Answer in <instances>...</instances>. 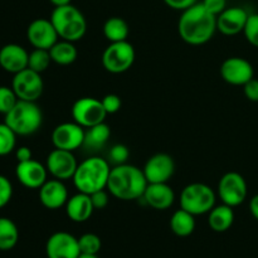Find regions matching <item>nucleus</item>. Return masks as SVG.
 I'll return each mask as SVG.
<instances>
[{
  "instance_id": "obj_1",
  "label": "nucleus",
  "mask_w": 258,
  "mask_h": 258,
  "mask_svg": "<svg viewBox=\"0 0 258 258\" xmlns=\"http://www.w3.org/2000/svg\"><path fill=\"white\" fill-rule=\"evenodd\" d=\"M178 32L181 39L188 44H206L217 32V17L209 13L202 3H197L181 13Z\"/></svg>"
},
{
  "instance_id": "obj_2",
  "label": "nucleus",
  "mask_w": 258,
  "mask_h": 258,
  "mask_svg": "<svg viewBox=\"0 0 258 258\" xmlns=\"http://www.w3.org/2000/svg\"><path fill=\"white\" fill-rule=\"evenodd\" d=\"M148 184L141 169L126 163L111 169L107 189L111 196L120 201H135L143 198Z\"/></svg>"
},
{
  "instance_id": "obj_3",
  "label": "nucleus",
  "mask_w": 258,
  "mask_h": 258,
  "mask_svg": "<svg viewBox=\"0 0 258 258\" xmlns=\"http://www.w3.org/2000/svg\"><path fill=\"white\" fill-rule=\"evenodd\" d=\"M110 173L108 160L100 156H91L78 164L72 180L78 191L92 194L97 190L107 189Z\"/></svg>"
},
{
  "instance_id": "obj_4",
  "label": "nucleus",
  "mask_w": 258,
  "mask_h": 258,
  "mask_svg": "<svg viewBox=\"0 0 258 258\" xmlns=\"http://www.w3.org/2000/svg\"><path fill=\"white\" fill-rule=\"evenodd\" d=\"M49 19L54 25L60 39L75 43L82 39L87 32V22L85 15L72 4L55 7Z\"/></svg>"
},
{
  "instance_id": "obj_5",
  "label": "nucleus",
  "mask_w": 258,
  "mask_h": 258,
  "mask_svg": "<svg viewBox=\"0 0 258 258\" xmlns=\"http://www.w3.org/2000/svg\"><path fill=\"white\" fill-rule=\"evenodd\" d=\"M5 123L17 135H33L43 123V113L37 102L19 100L5 115Z\"/></svg>"
},
{
  "instance_id": "obj_6",
  "label": "nucleus",
  "mask_w": 258,
  "mask_h": 258,
  "mask_svg": "<svg viewBox=\"0 0 258 258\" xmlns=\"http://www.w3.org/2000/svg\"><path fill=\"white\" fill-rule=\"evenodd\" d=\"M216 198V193L209 185L204 183H191L181 190L180 208L193 216H202L213 209Z\"/></svg>"
},
{
  "instance_id": "obj_7",
  "label": "nucleus",
  "mask_w": 258,
  "mask_h": 258,
  "mask_svg": "<svg viewBox=\"0 0 258 258\" xmlns=\"http://www.w3.org/2000/svg\"><path fill=\"white\" fill-rule=\"evenodd\" d=\"M135 57V48L127 40L110 43L102 53V66L107 72L120 75L133 67Z\"/></svg>"
},
{
  "instance_id": "obj_8",
  "label": "nucleus",
  "mask_w": 258,
  "mask_h": 258,
  "mask_svg": "<svg viewBox=\"0 0 258 258\" xmlns=\"http://www.w3.org/2000/svg\"><path fill=\"white\" fill-rule=\"evenodd\" d=\"M248 188L247 181L237 171H229L221 178L218 183V197L221 198L222 203L227 206L238 207L246 201Z\"/></svg>"
},
{
  "instance_id": "obj_9",
  "label": "nucleus",
  "mask_w": 258,
  "mask_h": 258,
  "mask_svg": "<svg viewBox=\"0 0 258 258\" xmlns=\"http://www.w3.org/2000/svg\"><path fill=\"white\" fill-rule=\"evenodd\" d=\"M107 116L101 100L95 97L78 98L72 106V117L75 122L85 128L105 122Z\"/></svg>"
},
{
  "instance_id": "obj_10",
  "label": "nucleus",
  "mask_w": 258,
  "mask_h": 258,
  "mask_svg": "<svg viewBox=\"0 0 258 258\" xmlns=\"http://www.w3.org/2000/svg\"><path fill=\"white\" fill-rule=\"evenodd\" d=\"M12 88L19 100L37 102L44 90V83H43L40 73L35 72L30 68H25V70L15 73L12 82Z\"/></svg>"
},
{
  "instance_id": "obj_11",
  "label": "nucleus",
  "mask_w": 258,
  "mask_h": 258,
  "mask_svg": "<svg viewBox=\"0 0 258 258\" xmlns=\"http://www.w3.org/2000/svg\"><path fill=\"white\" fill-rule=\"evenodd\" d=\"M85 127L77 122H63L54 127L52 133V144L55 149L75 151L82 148L85 143Z\"/></svg>"
},
{
  "instance_id": "obj_12",
  "label": "nucleus",
  "mask_w": 258,
  "mask_h": 258,
  "mask_svg": "<svg viewBox=\"0 0 258 258\" xmlns=\"http://www.w3.org/2000/svg\"><path fill=\"white\" fill-rule=\"evenodd\" d=\"M45 166L50 175L58 180H68L72 179L76 173L78 163L76 160L73 151L55 149L50 151L47 156Z\"/></svg>"
},
{
  "instance_id": "obj_13",
  "label": "nucleus",
  "mask_w": 258,
  "mask_h": 258,
  "mask_svg": "<svg viewBox=\"0 0 258 258\" xmlns=\"http://www.w3.org/2000/svg\"><path fill=\"white\" fill-rule=\"evenodd\" d=\"M221 77L232 86H244L254 78V70L251 62L242 57H229L222 63Z\"/></svg>"
},
{
  "instance_id": "obj_14",
  "label": "nucleus",
  "mask_w": 258,
  "mask_h": 258,
  "mask_svg": "<svg viewBox=\"0 0 258 258\" xmlns=\"http://www.w3.org/2000/svg\"><path fill=\"white\" fill-rule=\"evenodd\" d=\"M48 258H78L81 254L78 238L68 232H55L45 243Z\"/></svg>"
},
{
  "instance_id": "obj_15",
  "label": "nucleus",
  "mask_w": 258,
  "mask_h": 258,
  "mask_svg": "<svg viewBox=\"0 0 258 258\" xmlns=\"http://www.w3.org/2000/svg\"><path fill=\"white\" fill-rule=\"evenodd\" d=\"M27 38L34 48L49 50L58 42L59 35L50 19L39 18L29 24L27 29Z\"/></svg>"
},
{
  "instance_id": "obj_16",
  "label": "nucleus",
  "mask_w": 258,
  "mask_h": 258,
  "mask_svg": "<svg viewBox=\"0 0 258 258\" xmlns=\"http://www.w3.org/2000/svg\"><path fill=\"white\" fill-rule=\"evenodd\" d=\"M148 183H168L175 171V163L169 154L159 153L146 161L143 169Z\"/></svg>"
},
{
  "instance_id": "obj_17",
  "label": "nucleus",
  "mask_w": 258,
  "mask_h": 258,
  "mask_svg": "<svg viewBox=\"0 0 258 258\" xmlns=\"http://www.w3.org/2000/svg\"><path fill=\"white\" fill-rule=\"evenodd\" d=\"M15 175L19 183L28 189H39L47 181V166L37 160L23 161L18 163L15 169Z\"/></svg>"
},
{
  "instance_id": "obj_18",
  "label": "nucleus",
  "mask_w": 258,
  "mask_h": 258,
  "mask_svg": "<svg viewBox=\"0 0 258 258\" xmlns=\"http://www.w3.org/2000/svg\"><path fill=\"white\" fill-rule=\"evenodd\" d=\"M248 15L241 7L226 8L221 14L217 15V30L229 37L243 33Z\"/></svg>"
},
{
  "instance_id": "obj_19",
  "label": "nucleus",
  "mask_w": 258,
  "mask_h": 258,
  "mask_svg": "<svg viewBox=\"0 0 258 258\" xmlns=\"http://www.w3.org/2000/svg\"><path fill=\"white\" fill-rule=\"evenodd\" d=\"M143 199L153 209L165 211L174 204L175 193L168 183H149Z\"/></svg>"
},
{
  "instance_id": "obj_20",
  "label": "nucleus",
  "mask_w": 258,
  "mask_h": 258,
  "mask_svg": "<svg viewBox=\"0 0 258 258\" xmlns=\"http://www.w3.org/2000/svg\"><path fill=\"white\" fill-rule=\"evenodd\" d=\"M67 186L63 184L62 180L58 179H50L47 180L39 188V201L43 207L47 209H59L66 206L68 201Z\"/></svg>"
},
{
  "instance_id": "obj_21",
  "label": "nucleus",
  "mask_w": 258,
  "mask_h": 258,
  "mask_svg": "<svg viewBox=\"0 0 258 258\" xmlns=\"http://www.w3.org/2000/svg\"><path fill=\"white\" fill-rule=\"evenodd\" d=\"M28 60L29 53L22 45L10 43L0 49V66L3 70L13 75L28 68Z\"/></svg>"
},
{
  "instance_id": "obj_22",
  "label": "nucleus",
  "mask_w": 258,
  "mask_h": 258,
  "mask_svg": "<svg viewBox=\"0 0 258 258\" xmlns=\"http://www.w3.org/2000/svg\"><path fill=\"white\" fill-rule=\"evenodd\" d=\"M93 204L91 201L90 194L78 191L73 197H71L66 203V213L68 218L76 223H83L92 217Z\"/></svg>"
},
{
  "instance_id": "obj_23",
  "label": "nucleus",
  "mask_w": 258,
  "mask_h": 258,
  "mask_svg": "<svg viewBox=\"0 0 258 258\" xmlns=\"http://www.w3.org/2000/svg\"><path fill=\"white\" fill-rule=\"evenodd\" d=\"M234 222L233 208L222 203L221 206H214L208 213V224L211 229L218 233L227 232Z\"/></svg>"
},
{
  "instance_id": "obj_24",
  "label": "nucleus",
  "mask_w": 258,
  "mask_h": 258,
  "mask_svg": "<svg viewBox=\"0 0 258 258\" xmlns=\"http://www.w3.org/2000/svg\"><path fill=\"white\" fill-rule=\"evenodd\" d=\"M111 136V128L106 122H101L98 125L87 128L85 133V143L83 146L88 150H100L107 144Z\"/></svg>"
},
{
  "instance_id": "obj_25",
  "label": "nucleus",
  "mask_w": 258,
  "mask_h": 258,
  "mask_svg": "<svg viewBox=\"0 0 258 258\" xmlns=\"http://www.w3.org/2000/svg\"><path fill=\"white\" fill-rule=\"evenodd\" d=\"M196 216L189 212L184 211L183 208L174 212L170 218V229L175 236L178 237H189L193 234L196 229Z\"/></svg>"
},
{
  "instance_id": "obj_26",
  "label": "nucleus",
  "mask_w": 258,
  "mask_h": 258,
  "mask_svg": "<svg viewBox=\"0 0 258 258\" xmlns=\"http://www.w3.org/2000/svg\"><path fill=\"white\" fill-rule=\"evenodd\" d=\"M50 58L52 62L57 63L59 66H68L72 64L77 59V48L73 44V42L68 40H58L54 45L49 49Z\"/></svg>"
},
{
  "instance_id": "obj_27",
  "label": "nucleus",
  "mask_w": 258,
  "mask_h": 258,
  "mask_svg": "<svg viewBox=\"0 0 258 258\" xmlns=\"http://www.w3.org/2000/svg\"><path fill=\"white\" fill-rule=\"evenodd\" d=\"M130 28L126 20L120 17L108 18L103 24V35L110 43L127 40Z\"/></svg>"
},
{
  "instance_id": "obj_28",
  "label": "nucleus",
  "mask_w": 258,
  "mask_h": 258,
  "mask_svg": "<svg viewBox=\"0 0 258 258\" xmlns=\"http://www.w3.org/2000/svg\"><path fill=\"white\" fill-rule=\"evenodd\" d=\"M19 241V231L12 219L0 217V251L14 248Z\"/></svg>"
},
{
  "instance_id": "obj_29",
  "label": "nucleus",
  "mask_w": 258,
  "mask_h": 258,
  "mask_svg": "<svg viewBox=\"0 0 258 258\" xmlns=\"http://www.w3.org/2000/svg\"><path fill=\"white\" fill-rule=\"evenodd\" d=\"M50 62H52V58H50L49 50L34 48V50L32 53H29L28 68H30V70L35 71L38 73H42L44 71H47Z\"/></svg>"
},
{
  "instance_id": "obj_30",
  "label": "nucleus",
  "mask_w": 258,
  "mask_h": 258,
  "mask_svg": "<svg viewBox=\"0 0 258 258\" xmlns=\"http://www.w3.org/2000/svg\"><path fill=\"white\" fill-rule=\"evenodd\" d=\"M17 144V134L7 125L0 123V156L9 155L15 149Z\"/></svg>"
},
{
  "instance_id": "obj_31",
  "label": "nucleus",
  "mask_w": 258,
  "mask_h": 258,
  "mask_svg": "<svg viewBox=\"0 0 258 258\" xmlns=\"http://www.w3.org/2000/svg\"><path fill=\"white\" fill-rule=\"evenodd\" d=\"M81 253L97 254L102 247L101 238L95 233H85L78 238Z\"/></svg>"
},
{
  "instance_id": "obj_32",
  "label": "nucleus",
  "mask_w": 258,
  "mask_h": 258,
  "mask_svg": "<svg viewBox=\"0 0 258 258\" xmlns=\"http://www.w3.org/2000/svg\"><path fill=\"white\" fill-rule=\"evenodd\" d=\"M19 101L14 90L7 86H0V113L7 115Z\"/></svg>"
},
{
  "instance_id": "obj_33",
  "label": "nucleus",
  "mask_w": 258,
  "mask_h": 258,
  "mask_svg": "<svg viewBox=\"0 0 258 258\" xmlns=\"http://www.w3.org/2000/svg\"><path fill=\"white\" fill-rule=\"evenodd\" d=\"M243 34L247 42L253 47L258 48V14H249L247 19L246 27L243 29Z\"/></svg>"
},
{
  "instance_id": "obj_34",
  "label": "nucleus",
  "mask_w": 258,
  "mask_h": 258,
  "mask_svg": "<svg viewBox=\"0 0 258 258\" xmlns=\"http://www.w3.org/2000/svg\"><path fill=\"white\" fill-rule=\"evenodd\" d=\"M130 156L127 146L123 144H116L108 151V163L115 164L116 165H122L127 163V159Z\"/></svg>"
},
{
  "instance_id": "obj_35",
  "label": "nucleus",
  "mask_w": 258,
  "mask_h": 258,
  "mask_svg": "<svg viewBox=\"0 0 258 258\" xmlns=\"http://www.w3.org/2000/svg\"><path fill=\"white\" fill-rule=\"evenodd\" d=\"M101 102H102L103 108H105L107 115H112V113L118 112L121 108V105H122V101H121L120 96L115 95V93H108V95H106L101 100Z\"/></svg>"
},
{
  "instance_id": "obj_36",
  "label": "nucleus",
  "mask_w": 258,
  "mask_h": 258,
  "mask_svg": "<svg viewBox=\"0 0 258 258\" xmlns=\"http://www.w3.org/2000/svg\"><path fill=\"white\" fill-rule=\"evenodd\" d=\"M13 197V186L9 179L0 175V208L7 206Z\"/></svg>"
},
{
  "instance_id": "obj_37",
  "label": "nucleus",
  "mask_w": 258,
  "mask_h": 258,
  "mask_svg": "<svg viewBox=\"0 0 258 258\" xmlns=\"http://www.w3.org/2000/svg\"><path fill=\"white\" fill-rule=\"evenodd\" d=\"M91 201H92L93 208L96 209H105L108 204V194L105 189L102 190H97L95 193L90 194Z\"/></svg>"
},
{
  "instance_id": "obj_38",
  "label": "nucleus",
  "mask_w": 258,
  "mask_h": 258,
  "mask_svg": "<svg viewBox=\"0 0 258 258\" xmlns=\"http://www.w3.org/2000/svg\"><path fill=\"white\" fill-rule=\"evenodd\" d=\"M203 7L213 15H219L227 8V0H203Z\"/></svg>"
},
{
  "instance_id": "obj_39",
  "label": "nucleus",
  "mask_w": 258,
  "mask_h": 258,
  "mask_svg": "<svg viewBox=\"0 0 258 258\" xmlns=\"http://www.w3.org/2000/svg\"><path fill=\"white\" fill-rule=\"evenodd\" d=\"M243 92L247 100L251 102H258V80L252 78L243 86Z\"/></svg>"
},
{
  "instance_id": "obj_40",
  "label": "nucleus",
  "mask_w": 258,
  "mask_h": 258,
  "mask_svg": "<svg viewBox=\"0 0 258 258\" xmlns=\"http://www.w3.org/2000/svg\"><path fill=\"white\" fill-rule=\"evenodd\" d=\"M164 3L169 8H171V9L184 12V10L189 9L190 7L196 5L198 3V0H164Z\"/></svg>"
},
{
  "instance_id": "obj_41",
  "label": "nucleus",
  "mask_w": 258,
  "mask_h": 258,
  "mask_svg": "<svg viewBox=\"0 0 258 258\" xmlns=\"http://www.w3.org/2000/svg\"><path fill=\"white\" fill-rule=\"evenodd\" d=\"M15 158H17L18 163H23V161H28L32 159V150L28 146H20L15 151Z\"/></svg>"
},
{
  "instance_id": "obj_42",
  "label": "nucleus",
  "mask_w": 258,
  "mask_h": 258,
  "mask_svg": "<svg viewBox=\"0 0 258 258\" xmlns=\"http://www.w3.org/2000/svg\"><path fill=\"white\" fill-rule=\"evenodd\" d=\"M249 212H251L252 217L258 221V194L252 197L249 201Z\"/></svg>"
},
{
  "instance_id": "obj_43",
  "label": "nucleus",
  "mask_w": 258,
  "mask_h": 258,
  "mask_svg": "<svg viewBox=\"0 0 258 258\" xmlns=\"http://www.w3.org/2000/svg\"><path fill=\"white\" fill-rule=\"evenodd\" d=\"M49 2L52 3L55 8V7H63V5L71 4V2H72V0H49Z\"/></svg>"
},
{
  "instance_id": "obj_44",
  "label": "nucleus",
  "mask_w": 258,
  "mask_h": 258,
  "mask_svg": "<svg viewBox=\"0 0 258 258\" xmlns=\"http://www.w3.org/2000/svg\"><path fill=\"white\" fill-rule=\"evenodd\" d=\"M78 258H100L97 254H88V253H81Z\"/></svg>"
}]
</instances>
